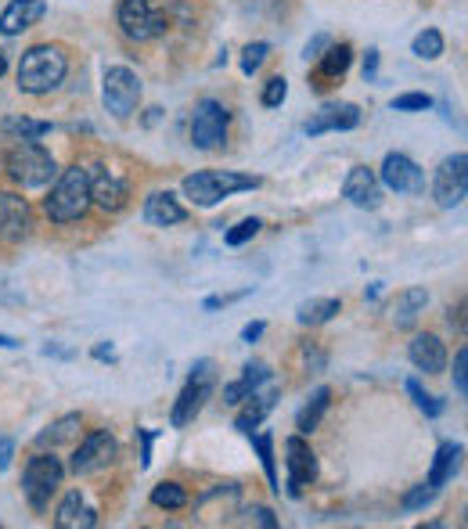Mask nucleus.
<instances>
[{"instance_id": "f257e3e1", "label": "nucleus", "mask_w": 468, "mask_h": 529, "mask_svg": "<svg viewBox=\"0 0 468 529\" xmlns=\"http://www.w3.org/2000/svg\"><path fill=\"white\" fill-rule=\"evenodd\" d=\"M69 76V54L54 44H36L22 54L18 62V90L22 94H33V98H44L51 90H58Z\"/></svg>"}, {"instance_id": "f03ea898", "label": "nucleus", "mask_w": 468, "mask_h": 529, "mask_svg": "<svg viewBox=\"0 0 468 529\" xmlns=\"http://www.w3.org/2000/svg\"><path fill=\"white\" fill-rule=\"evenodd\" d=\"M90 170L87 166H69V170L58 173L51 195L44 198V213L51 224H76L90 213Z\"/></svg>"}, {"instance_id": "7ed1b4c3", "label": "nucleus", "mask_w": 468, "mask_h": 529, "mask_svg": "<svg viewBox=\"0 0 468 529\" xmlns=\"http://www.w3.org/2000/svg\"><path fill=\"white\" fill-rule=\"evenodd\" d=\"M4 173L18 188H44L58 177V162L47 152L44 144L36 141H15L4 152Z\"/></svg>"}, {"instance_id": "20e7f679", "label": "nucleus", "mask_w": 468, "mask_h": 529, "mask_svg": "<svg viewBox=\"0 0 468 529\" xmlns=\"http://www.w3.org/2000/svg\"><path fill=\"white\" fill-rule=\"evenodd\" d=\"M263 180L249 177V173H234V170H202L184 177V198H191L195 206L213 209L220 206L224 198L238 195V191H256Z\"/></svg>"}, {"instance_id": "39448f33", "label": "nucleus", "mask_w": 468, "mask_h": 529, "mask_svg": "<svg viewBox=\"0 0 468 529\" xmlns=\"http://www.w3.org/2000/svg\"><path fill=\"white\" fill-rule=\"evenodd\" d=\"M62 479H65V468L54 454H44V450L33 454V458L26 461V468H22V494H26L29 508H33V512H47V504L58 494Z\"/></svg>"}, {"instance_id": "423d86ee", "label": "nucleus", "mask_w": 468, "mask_h": 529, "mask_svg": "<svg viewBox=\"0 0 468 529\" xmlns=\"http://www.w3.org/2000/svg\"><path fill=\"white\" fill-rule=\"evenodd\" d=\"M116 22H119V29H123L126 40H134V44L159 40V36H166V29H170V15L155 8L152 0H119Z\"/></svg>"}, {"instance_id": "0eeeda50", "label": "nucleus", "mask_w": 468, "mask_h": 529, "mask_svg": "<svg viewBox=\"0 0 468 529\" xmlns=\"http://www.w3.org/2000/svg\"><path fill=\"white\" fill-rule=\"evenodd\" d=\"M216 389V371H213V360H198L195 368H191L188 382H184V389H180L177 404H173L170 411V425L173 429H184V425H191L202 414V407H206V400L213 396Z\"/></svg>"}, {"instance_id": "6e6552de", "label": "nucleus", "mask_w": 468, "mask_h": 529, "mask_svg": "<svg viewBox=\"0 0 468 529\" xmlns=\"http://www.w3.org/2000/svg\"><path fill=\"white\" fill-rule=\"evenodd\" d=\"M101 98H105V108L116 119H130L137 112V101H141L137 72L126 69V65H108L105 76H101Z\"/></svg>"}, {"instance_id": "1a4fd4ad", "label": "nucleus", "mask_w": 468, "mask_h": 529, "mask_svg": "<svg viewBox=\"0 0 468 529\" xmlns=\"http://www.w3.org/2000/svg\"><path fill=\"white\" fill-rule=\"evenodd\" d=\"M227 126H231V116H227V108L220 101H198L195 112H191V144L202 148V152H216L227 141Z\"/></svg>"}, {"instance_id": "9d476101", "label": "nucleus", "mask_w": 468, "mask_h": 529, "mask_svg": "<svg viewBox=\"0 0 468 529\" xmlns=\"http://www.w3.org/2000/svg\"><path fill=\"white\" fill-rule=\"evenodd\" d=\"M465 195H468V155L454 152L432 173V198H436V206L454 209L465 202Z\"/></svg>"}, {"instance_id": "9b49d317", "label": "nucleus", "mask_w": 468, "mask_h": 529, "mask_svg": "<svg viewBox=\"0 0 468 529\" xmlns=\"http://www.w3.org/2000/svg\"><path fill=\"white\" fill-rule=\"evenodd\" d=\"M116 458H119L116 436L108 429H94V432H87V440H83L80 447L72 450L69 468L76 476H98V472H105Z\"/></svg>"}, {"instance_id": "f8f14e48", "label": "nucleus", "mask_w": 468, "mask_h": 529, "mask_svg": "<svg viewBox=\"0 0 468 529\" xmlns=\"http://www.w3.org/2000/svg\"><path fill=\"white\" fill-rule=\"evenodd\" d=\"M285 465H288V497H303L306 486H314L317 479V454L310 450V443L303 440V436H292V440L285 443Z\"/></svg>"}, {"instance_id": "ddd939ff", "label": "nucleus", "mask_w": 468, "mask_h": 529, "mask_svg": "<svg viewBox=\"0 0 468 529\" xmlns=\"http://www.w3.org/2000/svg\"><path fill=\"white\" fill-rule=\"evenodd\" d=\"M378 184H386L396 195H414V191L425 188V173L414 159H407L404 152H389L382 159V170H378Z\"/></svg>"}, {"instance_id": "4468645a", "label": "nucleus", "mask_w": 468, "mask_h": 529, "mask_svg": "<svg viewBox=\"0 0 468 529\" xmlns=\"http://www.w3.org/2000/svg\"><path fill=\"white\" fill-rule=\"evenodd\" d=\"M130 198V184L123 177H116L105 166H94L90 170V202L101 209V213H119Z\"/></svg>"}, {"instance_id": "2eb2a0df", "label": "nucleus", "mask_w": 468, "mask_h": 529, "mask_svg": "<svg viewBox=\"0 0 468 529\" xmlns=\"http://www.w3.org/2000/svg\"><path fill=\"white\" fill-rule=\"evenodd\" d=\"M33 216H29L26 198L15 191H0V242L18 245L22 238H29Z\"/></svg>"}, {"instance_id": "dca6fc26", "label": "nucleus", "mask_w": 468, "mask_h": 529, "mask_svg": "<svg viewBox=\"0 0 468 529\" xmlns=\"http://www.w3.org/2000/svg\"><path fill=\"white\" fill-rule=\"evenodd\" d=\"M407 357H411L414 368L425 371V375H443V368H447V346H443L440 335H432V332L414 335V339L407 342Z\"/></svg>"}, {"instance_id": "f3484780", "label": "nucleus", "mask_w": 468, "mask_h": 529, "mask_svg": "<svg viewBox=\"0 0 468 529\" xmlns=\"http://www.w3.org/2000/svg\"><path fill=\"white\" fill-rule=\"evenodd\" d=\"M342 198L357 209H378L382 206V184L368 166H353L346 184H342Z\"/></svg>"}, {"instance_id": "a211bd4d", "label": "nucleus", "mask_w": 468, "mask_h": 529, "mask_svg": "<svg viewBox=\"0 0 468 529\" xmlns=\"http://www.w3.org/2000/svg\"><path fill=\"white\" fill-rule=\"evenodd\" d=\"M44 15H47V0H11L8 8L0 11V36L26 33Z\"/></svg>"}, {"instance_id": "6ab92c4d", "label": "nucleus", "mask_w": 468, "mask_h": 529, "mask_svg": "<svg viewBox=\"0 0 468 529\" xmlns=\"http://www.w3.org/2000/svg\"><path fill=\"white\" fill-rule=\"evenodd\" d=\"M360 126V108L357 105H324L321 112L306 119V134L310 137H321L328 130H357Z\"/></svg>"}, {"instance_id": "aec40b11", "label": "nucleus", "mask_w": 468, "mask_h": 529, "mask_svg": "<svg viewBox=\"0 0 468 529\" xmlns=\"http://www.w3.org/2000/svg\"><path fill=\"white\" fill-rule=\"evenodd\" d=\"M353 62V47L350 44H328V51L317 54V69H314V87L324 90L332 87L335 80H342L346 76V69H350Z\"/></svg>"}, {"instance_id": "412c9836", "label": "nucleus", "mask_w": 468, "mask_h": 529, "mask_svg": "<svg viewBox=\"0 0 468 529\" xmlns=\"http://www.w3.org/2000/svg\"><path fill=\"white\" fill-rule=\"evenodd\" d=\"M144 220L152 227H173L188 220V209L180 206L173 191H155V195L144 198Z\"/></svg>"}, {"instance_id": "4be33fe9", "label": "nucleus", "mask_w": 468, "mask_h": 529, "mask_svg": "<svg viewBox=\"0 0 468 529\" xmlns=\"http://www.w3.org/2000/svg\"><path fill=\"white\" fill-rule=\"evenodd\" d=\"M425 306H429V292H425V288H404V292L393 299V306H389V321H393V328L407 332V328H414L418 317L425 314Z\"/></svg>"}, {"instance_id": "5701e85b", "label": "nucleus", "mask_w": 468, "mask_h": 529, "mask_svg": "<svg viewBox=\"0 0 468 529\" xmlns=\"http://www.w3.org/2000/svg\"><path fill=\"white\" fill-rule=\"evenodd\" d=\"M54 526L58 529H90V526H98V512L90 508L87 497H83L80 490H72V494H65V501L58 504Z\"/></svg>"}, {"instance_id": "b1692460", "label": "nucleus", "mask_w": 468, "mask_h": 529, "mask_svg": "<svg viewBox=\"0 0 468 529\" xmlns=\"http://www.w3.org/2000/svg\"><path fill=\"white\" fill-rule=\"evenodd\" d=\"M461 454H465V447H461V443H443V447L436 450V458H432V472H429V479H425V483H429L432 490H443L450 479L458 476Z\"/></svg>"}, {"instance_id": "393cba45", "label": "nucleus", "mask_w": 468, "mask_h": 529, "mask_svg": "<svg viewBox=\"0 0 468 529\" xmlns=\"http://www.w3.org/2000/svg\"><path fill=\"white\" fill-rule=\"evenodd\" d=\"M80 429H83V418L80 414H65V418H58L54 425H47L40 436H36V447H58V443H69V440H76L80 436Z\"/></svg>"}, {"instance_id": "a878e982", "label": "nucleus", "mask_w": 468, "mask_h": 529, "mask_svg": "<svg viewBox=\"0 0 468 529\" xmlns=\"http://www.w3.org/2000/svg\"><path fill=\"white\" fill-rule=\"evenodd\" d=\"M328 404H332V389L328 386H321L314 396H310V404L303 407V411L296 414V429H299V436H310V432L321 425V418H324V411H328Z\"/></svg>"}, {"instance_id": "bb28decb", "label": "nucleus", "mask_w": 468, "mask_h": 529, "mask_svg": "<svg viewBox=\"0 0 468 529\" xmlns=\"http://www.w3.org/2000/svg\"><path fill=\"white\" fill-rule=\"evenodd\" d=\"M270 407H274V393H252L249 404H245V411L234 418V429L249 436V432L256 429V425H260L263 418L270 414Z\"/></svg>"}, {"instance_id": "cd10ccee", "label": "nucleus", "mask_w": 468, "mask_h": 529, "mask_svg": "<svg viewBox=\"0 0 468 529\" xmlns=\"http://www.w3.org/2000/svg\"><path fill=\"white\" fill-rule=\"evenodd\" d=\"M0 130L18 137V141H40L44 134H51V123H44V119H29V116H8L4 123H0Z\"/></svg>"}, {"instance_id": "c85d7f7f", "label": "nucleus", "mask_w": 468, "mask_h": 529, "mask_svg": "<svg viewBox=\"0 0 468 529\" xmlns=\"http://www.w3.org/2000/svg\"><path fill=\"white\" fill-rule=\"evenodd\" d=\"M342 310L339 299H310V303L299 306V324L306 328H317V324H328Z\"/></svg>"}, {"instance_id": "c756f323", "label": "nucleus", "mask_w": 468, "mask_h": 529, "mask_svg": "<svg viewBox=\"0 0 468 529\" xmlns=\"http://www.w3.org/2000/svg\"><path fill=\"white\" fill-rule=\"evenodd\" d=\"M152 504L162 508V512H180V508H188V490L173 483V479H166V483H159L152 490Z\"/></svg>"}, {"instance_id": "7c9ffc66", "label": "nucleus", "mask_w": 468, "mask_h": 529, "mask_svg": "<svg viewBox=\"0 0 468 529\" xmlns=\"http://www.w3.org/2000/svg\"><path fill=\"white\" fill-rule=\"evenodd\" d=\"M252 447H256V454H260V461H263V472H267L270 490H281L278 486V465H274V436H270V432H260V436H252Z\"/></svg>"}, {"instance_id": "2f4dec72", "label": "nucleus", "mask_w": 468, "mask_h": 529, "mask_svg": "<svg viewBox=\"0 0 468 529\" xmlns=\"http://www.w3.org/2000/svg\"><path fill=\"white\" fill-rule=\"evenodd\" d=\"M411 51H414V58H422V62H436L443 54V33L440 29H422V33L414 36Z\"/></svg>"}, {"instance_id": "473e14b6", "label": "nucleus", "mask_w": 468, "mask_h": 529, "mask_svg": "<svg viewBox=\"0 0 468 529\" xmlns=\"http://www.w3.org/2000/svg\"><path fill=\"white\" fill-rule=\"evenodd\" d=\"M260 220H256V216H245L242 224H234L231 231L224 234V242L231 245V249H238V245H245V242H252V238H256V234H260Z\"/></svg>"}, {"instance_id": "72a5a7b5", "label": "nucleus", "mask_w": 468, "mask_h": 529, "mask_svg": "<svg viewBox=\"0 0 468 529\" xmlns=\"http://www.w3.org/2000/svg\"><path fill=\"white\" fill-rule=\"evenodd\" d=\"M285 98H288V80L285 76H270V80L263 83V94H260L263 108H278Z\"/></svg>"}, {"instance_id": "f704fd0d", "label": "nucleus", "mask_w": 468, "mask_h": 529, "mask_svg": "<svg viewBox=\"0 0 468 529\" xmlns=\"http://www.w3.org/2000/svg\"><path fill=\"white\" fill-rule=\"evenodd\" d=\"M407 393L414 396V404L422 407V411L429 414V418H440V414H443V400H436V396H429V393H425V389L418 386L414 378H411V382H407Z\"/></svg>"}, {"instance_id": "c9c22d12", "label": "nucleus", "mask_w": 468, "mask_h": 529, "mask_svg": "<svg viewBox=\"0 0 468 529\" xmlns=\"http://www.w3.org/2000/svg\"><path fill=\"white\" fill-rule=\"evenodd\" d=\"M440 494V490H432L429 483H422V486H414V490H407L404 494V501H400V508L404 512H418V508H425V504H432V497Z\"/></svg>"}, {"instance_id": "e433bc0d", "label": "nucleus", "mask_w": 468, "mask_h": 529, "mask_svg": "<svg viewBox=\"0 0 468 529\" xmlns=\"http://www.w3.org/2000/svg\"><path fill=\"white\" fill-rule=\"evenodd\" d=\"M267 54H270V44H263V40H260V44L245 47V51H242V72H245V76L260 72V65L267 62Z\"/></svg>"}, {"instance_id": "4c0bfd02", "label": "nucleus", "mask_w": 468, "mask_h": 529, "mask_svg": "<svg viewBox=\"0 0 468 529\" xmlns=\"http://www.w3.org/2000/svg\"><path fill=\"white\" fill-rule=\"evenodd\" d=\"M393 108L396 112H425V108H432V98L429 94H400V98H393Z\"/></svg>"}, {"instance_id": "58836bf2", "label": "nucleus", "mask_w": 468, "mask_h": 529, "mask_svg": "<svg viewBox=\"0 0 468 529\" xmlns=\"http://www.w3.org/2000/svg\"><path fill=\"white\" fill-rule=\"evenodd\" d=\"M468 350L461 346L458 353H454V389H458V396H465L468 393Z\"/></svg>"}, {"instance_id": "ea45409f", "label": "nucleus", "mask_w": 468, "mask_h": 529, "mask_svg": "<svg viewBox=\"0 0 468 529\" xmlns=\"http://www.w3.org/2000/svg\"><path fill=\"white\" fill-rule=\"evenodd\" d=\"M137 440H141V468L152 465V440L155 432L152 429H137Z\"/></svg>"}, {"instance_id": "a19ab883", "label": "nucleus", "mask_w": 468, "mask_h": 529, "mask_svg": "<svg viewBox=\"0 0 468 529\" xmlns=\"http://www.w3.org/2000/svg\"><path fill=\"white\" fill-rule=\"evenodd\" d=\"M11 458H15V440H11V436H0V472H8Z\"/></svg>"}, {"instance_id": "79ce46f5", "label": "nucleus", "mask_w": 468, "mask_h": 529, "mask_svg": "<svg viewBox=\"0 0 468 529\" xmlns=\"http://www.w3.org/2000/svg\"><path fill=\"white\" fill-rule=\"evenodd\" d=\"M245 515H252V522H256V526H267V529L278 526V519H274V512H270V508H252V512H245Z\"/></svg>"}, {"instance_id": "37998d69", "label": "nucleus", "mask_w": 468, "mask_h": 529, "mask_svg": "<svg viewBox=\"0 0 468 529\" xmlns=\"http://www.w3.org/2000/svg\"><path fill=\"white\" fill-rule=\"evenodd\" d=\"M263 332H267V324H263V321H252V324H245V328H242V342H256Z\"/></svg>"}, {"instance_id": "c03bdc74", "label": "nucleus", "mask_w": 468, "mask_h": 529, "mask_svg": "<svg viewBox=\"0 0 468 529\" xmlns=\"http://www.w3.org/2000/svg\"><path fill=\"white\" fill-rule=\"evenodd\" d=\"M242 296H245V292H234V296H209V299H206V303H202V306H206V310H220V306L234 303V299H242Z\"/></svg>"}, {"instance_id": "a18cd8bd", "label": "nucleus", "mask_w": 468, "mask_h": 529, "mask_svg": "<svg viewBox=\"0 0 468 529\" xmlns=\"http://www.w3.org/2000/svg\"><path fill=\"white\" fill-rule=\"evenodd\" d=\"M328 44H332L328 36H317V40H310V44H306V62H310V58H317V51H324Z\"/></svg>"}, {"instance_id": "49530a36", "label": "nucleus", "mask_w": 468, "mask_h": 529, "mask_svg": "<svg viewBox=\"0 0 468 529\" xmlns=\"http://www.w3.org/2000/svg\"><path fill=\"white\" fill-rule=\"evenodd\" d=\"M375 69H378V51H368V58H364V76H375Z\"/></svg>"}, {"instance_id": "de8ad7c7", "label": "nucleus", "mask_w": 468, "mask_h": 529, "mask_svg": "<svg viewBox=\"0 0 468 529\" xmlns=\"http://www.w3.org/2000/svg\"><path fill=\"white\" fill-rule=\"evenodd\" d=\"M94 357H98V360H116V350H112V346H94Z\"/></svg>"}, {"instance_id": "09e8293b", "label": "nucleus", "mask_w": 468, "mask_h": 529, "mask_svg": "<svg viewBox=\"0 0 468 529\" xmlns=\"http://www.w3.org/2000/svg\"><path fill=\"white\" fill-rule=\"evenodd\" d=\"M461 314H465V306H458V310H450L447 321H450V324H458V328H465V317H461Z\"/></svg>"}, {"instance_id": "8fccbe9b", "label": "nucleus", "mask_w": 468, "mask_h": 529, "mask_svg": "<svg viewBox=\"0 0 468 529\" xmlns=\"http://www.w3.org/2000/svg\"><path fill=\"white\" fill-rule=\"evenodd\" d=\"M18 346H22L18 339H11V335H0V350H18Z\"/></svg>"}, {"instance_id": "3c124183", "label": "nucleus", "mask_w": 468, "mask_h": 529, "mask_svg": "<svg viewBox=\"0 0 468 529\" xmlns=\"http://www.w3.org/2000/svg\"><path fill=\"white\" fill-rule=\"evenodd\" d=\"M4 72H8V54L0 51V76H4Z\"/></svg>"}]
</instances>
